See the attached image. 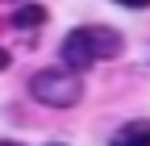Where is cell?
I'll return each mask as SVG.
<instances>
[{
	"instance_id": "obj_6",
	"label": "cell",
	"mask_w": 150,
	"mask_h": 146,
	"mask_svg": "<svg viewBox=\"0 0 150 146\" xmlns=\"http://www.w3.org/2000/svg\"><path fill=\"white\" fill-rule=\"evenodd\" d=\"M8 63H13V59H8V50H0V71H8Z\"/></svg>"
},
{
	"instance_id": "obj_7",
	"label": "cell",
	"mask_w": 150,
	"mask_h": 146,
	"mask_svg": "<svg viewBox=\"0 0 150 146\" xmlns=\"http://www.w3.org/2000/svg\"><path fill=\"white\" fill-rule=\"evenodd\" d=\"M0 146H21V142H8V138H4V142H0Z\"/></svg>"
},
{
	"instance_id": "obj_2",
	"label": "cell",
	"mask_w": 150,
	"mask_h": 146,
	"mask_svg": "<svg viewBox=\"0 0 150 146\" xmlns=\"http://www.w3.org/2000/svg\"><path fill=\"white\" fill-rule=\"evenodd\" d=\"M29 96L46 108H75L83 100V79L71 67H46L29 79Z\"/></svg>"
},
{
	"instance_id": "obj_8",
	"label": "cell",
	"mask_w": 150,
	"mask_h": 146,
	"mask_svg": "<svg viewBox=\"0 0 150 146\" xmlns=\"http://www.w3.org/2000/svg\"><path fill=\"white\" fill-rule=\"evenodd\" d=\"M54 146H59V142H54Z\"/></svg>"
},
{
	"instance_id": "obj_1",
	"label": "cell",
	"mask_w": 150,
	"mask_h": 146,
	"mask_svg": "<svg viewBox=\"0 0 150 146\" xmlns=\"http://www.w3.org/2000/svg\"><path fill=\"white\" fill-rule=\"evenodd\" d=\"M121 50H125V38H121L117 29H108V25H79V29H71L67 38H63L59 59L71 71H88L92 63L117 59Z\"/></svg>"
},
{
	"instance_id": "obj_5",
	"label": "cell",
	"mask_w": 150,
	"mask_h": 146,
	"mask_svg": "<svg viewBox=\"0 0 150 146\" xmlns=\"http://www.w3.org/2000/svg\"><path fill=\"white\" fill-rule=\"evenodd\" d=\"M121 9H150V0H117Z\"/></svg>"
},
{
	"instance_id": "obj_3",
	"label": "cell",
	"mask_w": 150,
	"mask_h": 146,
	"mask_svg": "<svg viewBox=\"0 0 150 146\" xmlns=\"http://www.w3.org/2000/svg\"><path fill=\"white\" fill-rule=\"evenodd\" d=\"M108 146H150V121H129V125H121Z\"/></svg>"
},
{
	"instance_id": "obj_4",
	"label": "cell",
	"mask_w": 150,
	"mask_h": 146,
	"mask_svg": "<svg viewBox=\"0 0 150 146\" xmlns=\"http://www.w3.org/2000/svg\"><path fill=\"white\" fill-rule=\"evenodd\" d=\"M46 17H50V13H46L42 4H21V9L13 13V25L21 29V33H25V29H42V25H46Z\"/></svg>"
}]
</instances>
